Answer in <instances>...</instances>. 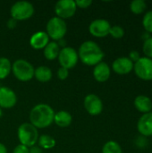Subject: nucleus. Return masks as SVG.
I'll list each match as a JSON object with an SVG mask.
<instances>
[{
  "label": "nucleus",
  "mask_w": 152,
  "mask_h": 153,
  "mask_svg": "<svg viewBox=\"0 0 152 153\" xmlns=\"http://www.w3.org/2000/svg\"><path fill=\"white\" fill-rule=\"evenodd\" d=\"M16 25H17V21H15V20L13 19V18H10V19L7 21V22H6V26H7V28L10 29V30L14 29V28L16 27Z\"/></svg>",
  "instance_id": "2f4dec72"
},
{
  "label": "nucleus",
  "mask_w": 152,
  "mask_h": 153,
  "mask_svg": "<svg viewBox=\"0 0 152 153\" xmlns=\"http://www.w3.org/2000/svg\"><path fill=\"white\" fill-rule=\"evenodd\" d=\"M133 105L135 108L142 114L152 112V100L147 95H138L133 100Z\"/></svg>",
  "instance_id": "f3484780"
},
{
  "label": "nucleus",
  "mask_w": 152,
  "mask_h": 153,
  "mask_svg": "<svg viewBox=\"0 0 152 153\" xmlns=\"http://www.w3.org/2000/svg\"><path fill=\"white\" fill-rule=\"evenodd\" d=\"M75 4H76L77 8L86 9V8H89L92 4V1L91 0H76Z\"/></svg>",
  "instance_id": "cd10ccee"
},
{
  "label": "nucleus",
  "mask_w": 152,
  "mask_h": 153,
  "mask_svg": "<svg viewBox=\"0 0 152 153\" xmlns=\"http://www.w3.org/2000/svg\"><path fill=\"white\" fill-rule=\"evenodd\" d=\"M30 153H43V150L37 145H34L30 148Z\"/></svg>",
  "instance_id": "473e14b6"
},
{
  "label": "nucleus",
  "mask_w": 152,
  "mask_h": 153,
  "mask_svg": "<svg viewBox=\"0 0 152 153\" xmlns=\"http://www.w3.org/2000/svg\"><path fill=\"white\" fill-rule=\"evenodd\" d=\"M35 9L31 3L28 1L15 2L10 9L11 18L15 21H25L30 19L34 14Z\"/></svg>",
  "instance_id": "423d86ee"
},
{
  "label": "nucleus",
  "mask_w": 152,
  "mask_h": 153,
  "mask_svg": "<svg viewBox=\"0 0 152 153\" xmlns=\"http://www.w3.org/2000/svg\"><path fill=\"white\" fill-rule=\"evenodd\" d=\"M57 59L61 67L70 70L73 68L79 61L78 52L72 47L63 48L60 49Z\"/></svg>",
  "instance_id": "6e6552de"
},
{
  "label": "nucleus",
  "mask_w": 152,
  "mask_h": 153,
  "mask_svg": "<svg viewBox=\"0 0 152 153\" xmlns=\"http://www.w3.org/2000/svg\"><path fill=\"white\" fill-rule=\"evenodd\" d=\"M102 153H123L121 145L116 141H108L102 147Z\"/></svg>",
  "instance_id": "b1692460"
},
{
  "label": "nucleus",
  "mask_w": 152,
  "mask_h": 153,
  "mask_svg": "<svg viewBox=\"0 0 152 153\" xmlns=\"http://www.w3.org/2000/svg\"><path fill=\"white\" fill-rule=\"evenodd\" d=\"M125 29L120 26V25H114V26H111L110 28V30H109V35L113 38V39H122L124 36H125Z\"/></svg>",
  "instance_id": "a878e982"
},
{
  "label": "nucleus",
  "mask_w": 152,
  "mask_h": 153,
  "mask_svg": "<svg viewBox=\"0 0 152 153\" xmlns=\"http://www.w3.org/2000/svg\"><path fill=\"white\" fill-rule=\"evenodd\" d=\"M134 63L129 59L128 56H120L115 59L112 63V70L116 74L125 75L133 71Z\"/></svg>",
  "instance_id": "f8f14e48"
},
{
  "label": "nucleus",
  "mask_w": 152,
  "mask_h": 153,
  "mask_svg": "<svg viewBox=\"0 0 152 153\" xmlns=\"http://www.w3.org/2000/svg\"><path fill=\"white\" fill-rule=\"evenodd\" d=\"M83 106L85 110L90 116H99L103 111V101L96 94L90 93L85 96L83 100Z\"/></svg>",
  "instance_id": "9d476101"
},
{
  "label": "nucleus",
  "mask_w": 152,
  "mask_h": 153,
  "mask_svg": "<svg viewBox=\"0 0 152 153\" xmlns=\"http://www.w3.org/2000/svg\"><path fill=\"white\" fill-rule=\"evenodd\" d=\"M141 54H140V52L138 51V50H132L130 53H129V56H128V57H129V59L131 60V61H133V63H135V62H137L140 58H141Z\"/></svg>",
  "instance_id": "c756f323"
},
{
  "label": "nucleus",
  "mask_w": 152,
  "mask_h": 153,
  "mask_svg": "<svg viewBox=\"0 0 152 153\" xmlns=\"http://www.w3.org/2000/svg\"><path fill=\"white\" fill-rule=\"evenodd\" d=\"M142 26L146 32L152 33V10H149L144 13L142 17Z\"/></svg>",
  "instance_id": "393cba45"
},
{
  "label": "nucleus",
  "mask_w": 152,
  "mask_h": 153,
  "mask_svg": "<svg viewBox=\"0 0 152 153\" xmlns=\"http://www.w3.org/2000/svg\"><path fill=\"white\" fill-rule=\"evenodd\" d=\"M2 116H3V110H2V108H0V117H2Z\"/></svg>",
  "instance_id": "c9c22d12"
},
{
  "label": "nucleus",
  "mask_w": 152,
  "mask_h": 153,
  "mask_svg": "<svg viewBox=\"0 0 152 153\" xmlns=\"http://www.w3.org/2000/svg\"><path fill=\"white\" fill-rule=\"evenodd\" d=\"M111 75V67L106 62H100L94 66L93 77L99 82H106Z\"/></svg>",
  "instance_id": "dca6fc26"
},
{
  "label": "nucleus",
  "mask_w": 152,
  "mask_h": 153,
  "mask_svg": "<svg viewBox=\"0 0 152 153\" xmlns=\"http://www.w3.org/2000/svg\"><path fill=\"white\" fill-rule=\"evenodd\" d=\"M55 111L51 106L45 103L35 105L30 111V123L37 129H44L54 123Z\"/></svg>",
  "instance_id": "f03ea898"
},
{
  "label": "nucleus",
  "mask_w": 152,
  "mask_h": 153,
  "mask_svg": "<svg viewBox=\"0 0 152 153\" xmlns=\"http://www.w3.org/2000/svg\"><path fill=\"white\" fill-rule=\"evenodd\" d=\"M56 43L58 44V46H59L60 48H65V47H66V40H65V38H64V39H59V40H57Z\"/></svg>",
  "instance_id": "72a5a7b5"
},
{
  "label": "nucleus",
  "mask_w": 152,
  "mask_h": 153,
  "mask_svg": "<svg viewBox=\"0 0 152 153\" xmlns=\"http://www.w3.org/2000/svg\"><path fill=\"white\" fill-rule=\"evenodd\" d=\"M133 72L135 75L144 82L152 81V59L141 56V58L134 63Z\"/></svg>",
  "instance_id": "0eeeda50"
},
{
  "label": "nucleus",
  "mask_w": 152,
  "mask_h": 153,
  "mask_svg": "<svg viewBox=\"0 0 152 153\" xmlns=\"http://www.w3.org/2000/svg\"><path fill=\"white\" fill-rule=\"evenodd\" d=\"M12 73V63L11 61L2 56L0 57V80H4Z\"/></svg>",
  "instance_id": "4be33fe9"
},
{
  "label": "nucleus",
  "mask_w": 152,
  "mask_h": 153,
  "mask_svg": "<svg viewBox=\"0 0 152 153\" xmlns=\"http://www.w3.org/2000/svg\"><path fill=\"white\" fill-rule=\"evenodd\" d=\"M46 29V33L47 34L49 39H53V41H57L61 39H64L67 32L66 22H65V20L56 16L52 17L48 20Z\"/></svg>",
  "instance_id": "39448f33"
},
{
  "label": "nucleus",
  "mask_w": 152,
  "mask_h": 153,
  "mask_svg": "<svg viewBox=\"0 0 152 153\" xmlns=\"http://www.w3.org/2000/svg\"><path fill=\"white\" fill-rule=\"evenodd\" d=\"M142 52L144 56L152 59V37L145 39L142 45Z\"/></svg>",
  "instance_id": "bb28decb"
},
{
  "label": "nucleus",
  "mask_w": 152,
  "mask_h": 153,
  "mask_svg": "<svg viewBox=\"0 0 152 153\" xmlns=\"http://www.w3.org/2000/svg\"><path fill=\"white\" fill-rule=\"evenodd\" d=\"M129 7L133 13L138 15L145 13L147 9V3L145 0H133L130 3Z\"/></svg>",
  "instance_id": "5701e85b"
},
{
  "label": "nucleus",
  "mask_w": 152,
  "mask_h": 153,
  "mask_svg": "<svg viewBox=\"0 0 152 153\" xmlns=\"http://www.w3.org/2000/svg\"><path fill=\"white\" fill-rule=\"evenodd\" d=\"M110 22L106 19H95L89 25V32L96 38H105L109 35Z\"/></svg>",
  "instance_id": "9b49d317"
},
{
  "label": "nucleus",
  "mask_w": 152,
  "mask_h": 153,
  "mask_svg": "<svg viewBox=\"0 0 152 153\" xmlns=\"http://www.w3.org/2000/svg\"><path fill=\"white\" fill-rule=\"evenodd\" d=\"M137 131L143 137L152 136V112L142 114L137 122Z\"/></svg>",
  "instance_id": "4468645a"
},
{
  "label": "nucleus",
  "mask_w": 152,
  "mask_h": 153,
  "mask_svg": "<svg viewBox=\"0 0 152 153\" xmlns=\"http://www.w3.org/2000/svg\"><path fill=\"white\" fill-rule=\"evenodd\" d=\"M13 153H30V148L22 144H18L13 149Z\"/></svg>",
  "instance_id": "7c9ffc66"
},
{
  "label": "nucleus",
  "mask_w": 152,
  "mask_h": 153,
  "mask_svg": "<svg viewBox=\"0 0 152 153\" xmlns=\"http://www.w3.org/2000/svg\"><path fill=\"white\" fill-rule=\"evenodd\" d=\"M34 71L32 64L24 59H17L12 64V73L13 76L20 82H26L34 78Z\"/></svg>",
  "instance_id": "7ed1b4c3"
},
{
  "label": "nucleus",
  "mask_w": 152,
  "mask_h": 153,
  "mask_svg": "<svg viewBox=\"0 0 152 153\" xmlns=\"http://www.w3.org/2000/svg\"><path fill=\"white\" fill-rule=\"evenodd\" d=\"M79 60L85 65L95 66L102 62L105 53L98 43L93 40H86L81 44L78 49Z\"/></svg>",
  "instance_id": "f257e3e1"
},
{
  "label": "nucleus",
  "mask_w": 152,
  "mask_h": 153,
  "mask_svg": "<svg viewBox=\"0 0 152 153\" xmlns=\"http://www.w3.org/2000/svg\"><path fill=\"white\" fill-rule=\"evenodd\" d=\"M17 103L16 93L10 88L1 86L0 87V108L3 109H8L13 108Z\"/></svg>",
  "instance_id": "ddd939ff"
},
{
  "label": "nucleus",
  "mask_w": 152,
  "mask_h": 153,
  "mask_svg": "<svg viewBox=\"0 0 152 153\" xmlns=\"http://www.w3.org/2000/svg\"><path fill=\"white\" fill-rule=\"evenodd\" d=\"M17 136L20 144L30 148L37 144L39 140V131L30 123L22 124L17 130Z\"/></svg>",
  "instance_id": "20e7f679"
},
{
  "label": "nucleus",
  "mask_w": 152,
  "mask_h": 153,
  "mask_svg": "<svg viewBox=\"0 0 152 153\" xmlns=\"http://www.w3.org/2000/svg\"><path fill=\"white\" fill-rule=\"evenodd\" d=\"M50 39L46 31H37L33 33L30 38V46L36 50L44 49V48L49 43Z\"/></svg>",
  "instance_id": "2eb2a0df"
},
{
  "label": "nucleus",
  "mask_w": 152,
  "mask_h": 153,
  "mask_svg": "<svg viewBox=\"0 0 152 153\" xmlns=\"http://www.w3.org/2000/svg\"><path fill=\"white\" fill-rule=\"evenodd\" d=\"M77 6L73 0H60L55 4V13L56 17L63 20L69 19L76 13Z\"/></svg>",
  "instance_id": "1a4fd4ad"
},
{
  "label": "nucleus",
  "mask_w": 152,
  "mask_h": 153,
  "mask_svg": "<svg viewBox=\"0 0 152 153\" xmlns=\"http://www.w3.org/2000/svg\"><path fill=\"white\" fill-rule=\"evenodd\" d=\"M0 153H7V149L4 144L0 143Z\"/></svg>",
  "instance_id": "f704fd0d"
},
{
  "label": "nucleus",
  "mask_w": 152,
  "mask_h": 153,
  "mask_svg": "<svg viewBox=\"0 0 152 153\" xmlns=\"http://www.w3.org/2000/svg\"><path fill=\"white\" fill-rule=\"evenodd\" d=\"M73 122L72 115L65 110H60L58 112H55L54 116V123L59 127H67Z\"/></svg>",
  "instance_id": "a211bd4d"
},
{
  "label": "nucleus",
  "mask_w": 152,
  "mask_h": 153,
  "mask_svg": "<svg viewBox=\"0 0 152 153\" xmlns=\"http://www.w3.org/2000/svg\"><path fill=\"white\" fill-rule=\"evenodd\" d=\"M53 76L52 70L45 65H40L35 68L34 71V77L39 82H47L51 81Z\"/></svg>",
  "instance_id": "6ab92c4d"
},
{
  "label": "nucleus",
  "mask_w": 152,
  "mask_h": 153,
  "mask_svg": "<svg viewBox=\"0 0 152 153\" xmlns=\"http://www.w3.org/2000/svg\"><path fill=\"white\" fill-rule=\"evenodd\" d=\"M60 48L56 41H49V43L43 49V54L44 56L47 60L53 61L58 57L59 52H60Z\"/></svg>",
  "instance_id": "aec40b11"
},
{
  "label": "nucleus",
  "mask_w": 152,
  "mask_h": 153,
  "mask_svg": "<svg viewBox=\"0 0 152 153\" xmlns=\"http://www.w3.org/2000/svg\"><path fill=\"white\" fill-rule=\"evenodd\" d=\"M39 147L42 150H50L53 149L56 146V140L51 135L48 134H42L39 137L38 143Z\"/></svg>",
  "instance_id": "412c9836"
},
{
  "label": "nucleus",
  "mask_w": 152,
  "mask_h": 153,
  "mask_svg": "<svg viewBox=\"0 0 152 153\" xmlns=\"http://www.w3.org/2000/svg\"><path fill=\"white\" fill-rule=\"evenodd\" d=\"M69 76V70L64 68V67H61L57 70V77L59 80L61 81H65L68 78Z\"/></svg>",
  "instance_id": "c85d7f7f"
}]
</instances>
